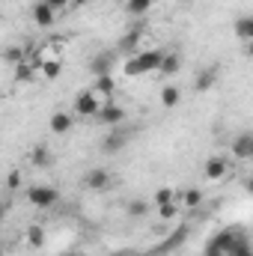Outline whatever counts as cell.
<instances>
[{
    "label": "cell",
    "instance_id": "ffe728a7",
    "mask_svg": "<svg viewBox=\"0 0 253 256\" xmlns=\"http://www.w3.org/2000/svg\"><path fill=\"white\" fill-rule=\"evenodd\" d=\"M36 72H39V66L36 63H18L15 66V80H18V84H30Z\"/></svg>",
    "mask_w": 253,
    "mask_h": 256
},
{
    "label": "cell",
    "instance_id": "f546056e",
    "mask_svg": "<svg viewBox=\"0 0 253 256\" xmlns=\"http://www.w3.org/2000/svg\"><path fill=\"white\" fill-rule=\"evenodd\" d=\"M185 236H188V230H179V232H173V236H170V238L161 244V254H164V250H173L176 244H182V242H185Z\"/></svg>",
    "mask_w": 253,
    "mask_h": 256
},
{
    "label": "cell",
    "instance_id": "e575fe53",
    "mask_svg": "<svg viewBox=\"0 0 253 256\" xmlns=\"http://www.w3.org/2000/svg\"><path fill=\"white\" fill-rule=\"evenodd\" d=\"M244 51H248V57L253 60V42H248V45H244Z\"/></svg>",
    "mask_w": 253,
    "mask_h": 256
},
{
    "label": "cell",
    "instance_id": "7c38bea8",
    "mask_svg": "<svg viewBox=\"0 0 253 256\" xmlns=\"http://www.w3.org/2000/svg\"><path fill=\"white\" fill-rule=\"evenodd\" d=\"M48 128H51L54 134H68V131L74 128V116L66 114V110H57V114L48 120Z\"/></svg>",
    "mask_w": 253,
    "mask_h": 256
},
{
    "label": "cell",
    "instance_id": "6da1fadb",
    "mask_svg": "<svg viewBox=\"0 0 253 256\" xmlns=\"http://www.w3.org/2000/svg\"><path fill=\"white\" fill-rule=\"evenodd\" d=\"M242 236V230H236V226H230V230H220L218 236H212L208 242H206V248H202V256H226L230 254V248L236 244V238Z\"/></svg>",
    "mask_w": 253,
    "mask_h": 256
},
{
    "label": "cell",
    "instance_id": "52a82bcc",
    "mask_svg": "<svg viewBox=\"0 0 253 256\" xmlns=\"http://www.w3.org/2000/svg\"><path fill=\"white\" fill-rule=\"evenodd\" d=\"M137 60L143 66V74H152V72H158L161 63H164V51H161V48H143V51L137 54Z\"/></svg>",
    "mask_w": 253,
    "mask_h": 256
},
{
    "label": "cell",
    "instance_id": "4dcf8cb0",
    "mask_svg": "<svg viewBox=\"0 0 253 256\" xmlns=\"http://www.w3.org/2000/svg\"><path fill=\"white\" fill-rule=\"evenodd\" d=\"M176 212H179V202H167V206H158V214H161L164 220H173V218H176Z\"/></svg>",
    "mask_w": 253,
    "mask_h": 256
},
{
    "label": "cell",
    "instance_id": "d4e9b609",
    "mask_svg": "<svg viewBox=\"0 0 253 256\" xmlns=\"http://www.w3.org/2000/svg\"><path fill=\"white\" fill-rule=\"evenodd\" d=\"M60 72H63V60H60V63H45V66H39V74H42L45 80H57V78H60Z\"/></svg>",
    "mask_w": 253,
    "mask_h": 256
},
{
    "label": "cell",
    "instance_id": "ba28073f",
    "mask_svg": "<svg viewBox=\"0 0 253 256\" xmlns=\"http://www.w3.org/2000/svg\"><path fill=\"white\" fill-rule=\"evenodd\" d=\"M30 57H33V63H36V66L60 63V48H57V42H48V45H39Z\"/></svg>",
    "mask_w": 253,
    "mask_h": 256
},
{
    "label": "cell",
    "instance_id": "83f0119b",
    "mask_svg": "<svg viewBox=\"0 0 253 256\" xmlns=\"http://www.w3.org/2000/svg\"><path fill=\"white\" fill-rule=\"evenodd\" d=\"M126 9L131 12V15H146V12L152 9V0H128Z\"/></svg>",
    "mask_w": 253,
    "mask_h": 256
},
{
    "label": "cell",
    "instance_id": "8fae6325",
    "mask_svg": "<svg viewBox=\"0 0 253 256\" xmlns=\"http://www.w3.org/2000/svg\"><path fill=\"white\" fill-rule=\"evenodd\" d=\"M232 155L238 161H250L253 158V134H238L232 140Z\"/></svg>",
    "mask_w": 253,
    "mask_h": 256
},
{
    "label": "cell",
    "instance_id": "2e32d148",
    "mask_svg": "<svg viewBox=\"0 0 253 256\" xmlns=\"http://www.w3.org/2000/svg\"><path fill=\"white\" fill-rule=\"evenodd\" d=\"M114 63H116V57H114V54H98V57L90 63V72H92L96 78H104V74H110Z\"/></svg>",
    "mask_w": 253,
    "mask_h": 256
},
{
    "label": "cell",
    "instance_id": "7402d4cb",
    "mask_svg": "<svg viewBox=\"0 0 253 256\" xmlns=\"http://www.w3.org/2000/svg\"><path fill=\"white\" fill-rule=\"evenodd\" d=\"M226 256H253V248H250V242H248V236H244V232L236 238V244L230 248V254H226Z\"/></svg>",
    "mask_w": 253,
    "mask_h": 256
},
{
    "label": "cell",
    "instance_id": "484cf974",
    "mask_svg": "<svg viewBox=\"0 0 253 256\" xmlns=\"http://www.w3.org/2000/svg\"><path fill=\"white\" fill-rule=\"evenodd\" d=\"M24 57H27V51H24L21 45H12V48H6V54H3V60H6V63H12V66L24 63Z\"/></svg>",
    "mask_w": 253,
    "mask_h": 256
},
{
    "label": "cell",
    "instance_id": "f1b7e54d",
    "mask_svg": "<svg viewBox=\"0 0 253 256\" xmlns=\"http://www.w3.org/2000/svg\"><path fill=\"white\" fill-rule=\"evenodd\" d=\"M146 212H149V202H146V200H131V202H128V214H131V218H143Z\"/></svg>",
    "mask_w": 253,
    "mask_h": 256
},
{
    "label": "cell",
    "instance_id": "7a4b0ae2",
    "mask_svg": "<svg viewBox=\"0 0 253 256\" xmlns=\"http://www.w3.org/2000/svg\"><path fill=\"white\" fill-rule=\"evenodd\" d=\"M24 196H27V202H30L33 208H51V206L60 200V191L51 188V185H30V188L24 191Z\"/></svg>",
    "mask_w": 253,
    "mask_h": 256
},
{
    "label": "cell",
    "instance_id": "d6a6232c",
    "mask_svg": "<svg viewBox=\"0 0 253 256\" xmlns=\"http://www.w3.org/2000/svg\"><path fill=\"white\" fill-rule=\"evenodd\" d=\"M54 12H60V9H66V6H72V0H45Z\"/></svg>",
    "mask_w": 253,
    "mask_h": 256
},
{
    "label": "cell",
    "instance_id": "f35d334b",
    "mask_svg": "<svg viewBox=\"0 0 253 256\" xmlns=\"http://www.w3.org/2000/svg\"><path fill=\"white\" fill-rule=\"evenodd\" d=\"M116 3H128V0H116Z\"/></svg>",
    "mask_w": 253,
    "mask_h": 256
},
{
    "label": "cell",
    "instance_id": "3957f363",
    "mask_svg": "<svg viewBox=\"0 0 253 256\" xmlns=\"http://www.w3.org/2000/svg\"><path fill=\"white\" fill-rule=\"evenodd\" d=\"M72 110H74V116H84V120H96V116H98V110H102V104L96 102V96H92L90 90H84V92L74 98Z\"/></svg>",
    "mask_w": 253,
    "mask_h": 256
},
{
    "label": "cell",
    "instance_id": "1f68e13d",
    "mask_svg": "<svg viewBox=\"0 0 253 256\" xmlns=\"http://www.w3.org/2000/svg\"><path fill=\"white\" fill-rule=\"evenodd\" d=\"M6 188H9V191H18V188H21V173H18V170H9V176H6Z\"/></svg>",
    "mask_w": 253,
    "mask_h": 256
},
{
    "label": "cell",
    "instance_id": "277c9868",
    "mask_svg": "<svg viewBox=\"0 0 253 256\" xmlns=\"http://www.w3.org/2000/svg\"><path fill=\"white\" fill-rule=\"evenodd\" d=\"M90 92L96 96V102L104 108V104H110L114 102V92H116V80H114V74H104V78H96V84L90 86Z\"/></svg>",
    "mask_w": 253,
    "mask_h": 256
},
{
    "label": "cell",
    "instance_id": "cb8c5ba5",
    "mask_svg": "<svg viewBox=\"0 0 253 256\" xmlns=\"http://www.w3.org/2000/svg\"><path fill=\"white\" fill-rule=\"evenodd\" d=\"M185 208H200V202H202V191L200 188H188V191H182V200H179Z\"/></svg>",
    "mask_w": 253,
    "mask_h": 256
},
{
    "label": "cell",
    "instance_id": "e0dca14e",
    "mask_svg": "<svg viewBox=\"0 0 253 256\" xmlns=\"http://www.w3.org/2000/svg\"><path fill=\"white\" fill-rule=\"evenodd\" d=\"M236 36L248 45L253 42V15H242V18H236Z\"/></svg>",
    "mask_w": 253,
    "mask_h": 256
},
{
    "label": "cell",
    "instance_id": "5b68a950",
    "mask_svg": "<svg viewBox=\"0 0 253 256\" xmlns=\"http://www.w3.org/2000/svg\"><path fill=\"white\" fill-rule=\"evenodd\" d=\"M96 122L104 128H120L126 122V110L116 104V102H110V104H104L102 110H98V116H96Z\"/></svg>",
    "mask_w": 253,
    "mask_h": 256
},
{
    "label": "cell",
    "instance_id": "603a6c76",
    "mask_svg": "<svg viewBox=\"0 0 253 256\" xmlns=\"http://www.w3.org/2000/svg\"><path fill=\"white\" fill-rule=\"evenodd\" d=\"M27 244H30V248H42V244H45V230H42L39 224H30V226H27Z\"/></svg>",
    "mask_w": 253,
    "mask_h": 256
},
{
    "label": "cell",
    "instance_id": "d6986e66",
    "mask_svg": "<svg viewBox=\"0 0 253 256\" xmlns=\"http://www.w3.org/2000/svg\"><path fill=\"white\" fill-rule=\"evenodd\" d=\"M120 72H122V78H140V74H143V66L137 60V54H134V57H122Z\"/></svg>",
    "mask_w": 253,
    "mask_h": 256
},
{
    "label": "cell",
    "instance_id": "5bb4252c",
    "mask_svg": "<svg viewBox=\"0 0 253 256\" xmlns=\"http://www.w3.org/2000/svg\"><path fill=\"white\" fill-rule=\"evenodd\" d=\"M30 164H33L36 170H48V167L54 164L51 149H48V146H33V152H30Z\"/></svg>",
    "mask_w": 253,
    "mask_h": 256
},
{
    "label": "cell",
    "instance_id": "4316f807",
    "mask_svg": "<svg viewBox=\"0 0 253 256\" xmlns=\"http://www.w3.org/2000/svg\"><path fill=\"white\" fill-rule=\"evenodd\" d=\"M176 196H179V194L173 191V188H158L152 200H155V206H167V202H176Z\"/></svg>",
    "mask_w": 253,
    "mask_h": 256
},
{
    "label": "cell",
    "instance_id": "9a60e30c",
    "mask_svg": "<svg viewBox=\"0 0 253 256\" xmlns=\"http://www.w3.org/2000/svg\"><path fill=\"white\" fill-rule=\"evenodd\" d=\"M126 143H128V134H126V131H120V128H110V134L102 140V149H104V152H120Z\"/></svg>",
    "mask_w": 253,
    "mask_h": 256
},
{
    "label": "cell",
    "instance_id": "9c48e42d",
    "mask_svg": "<svg viewBox=\"0 0 253 256\" xmlns=\"http://www.w3.org/2000/svg\"><path fill=\"white\" fill-rule=\"evenodd\" d=\"M54 18H57V12L45 3V0H39L36 6H33V24L36 27H42V30H48L51 24H54Z\"/></svg>",
    "mask_w": 253,
    "mask_h": 256
},
{
    "label": "cell",
    "instance_id": "ac0fdd59",
    "mask_svg": "<svg viewBox=\"0 0 253 256\" xmlns=\"http://www.w3.org/2000/svg\"><path fill=\"white\" fill-rule=\"evenodd\" d=\"M179 68H182V57L179 54H164V63H161V74L164 78H173V74H179Z\"/></svg>",
    "mask_w": 253,
    "mask_h": 256
},
{
    "label": "cell",
    "instance_id": "8d00e7d4",
    "mask_svg": "<svg viewBox=\"0 0 253 256\" xmlns=\"http://www.w3.org/2000/svg\"><path fill=\"white\" fill-rule=\"evenodd\" d=\"M60 256H80V254H74V250H68V254H60Z\"/></svg>",
    "mask_w": 253,
    "mask_h": 256
},
{
    "label": "cell",
    "instance_id": "836d02e7",
    "mask_svg": "<svg viewBox=\"0 0 253 256\" xmlns=\"http://www.w3.org/2000/svg\"><path fill=\"white\" fill-rule=\"evenodd\" d=\"M244 188H248V194H253V176H248V182H244Z\"/></svg>",
    "mask_w": 253,
    "mask_h": 256
},
{
    "label": "cell",
    "instance_id": "d590c367",
    "mask_svg": "<svg viewBox=\"0 0 253 256\" xmlns=\"http://www.w3.org/2000/svg\"><path fill=\"white\" fill-rule=\"evenodd\" d=\"M72 6H86V0H72Z\"/></svg>",
    "mask_w": 253,
    "mask_h": 256
},
{
    "label": "cell",
    "instance_id": "44dd1931",
    "mask_svg": "<svg viewBox=\"0 0 253 256\" xmlns=\"http://www.w3.org/2000/svg\"><path fill=\"white\" fill-rule=\"evenodd\" d=\"M179 102H182L179 86H173V84H170V86H164V90H161V104H164V108H176Z\"/></svg>",
    "mask_w": 253,
    "mask_h": 256
},
{
    "label": "cell",
    "instance_id": "30bf717a",
    "mask_svg": "<svg viewBox=\"0 0 253 256\" xmlns=\"http://www.w3.org/2000/svg\"><path fill=\"white\" fill-rule=\"evenodd\" d=\"M84 185H86L90 191H104V188L110 185V173H108L104 167H92V170L86 173V179H84Z\"/></svg>",
    "mask_w": 253,
    "mask_h": 256
},
{
    "label": "cell",
    "instance_id": "74e56055",
    "mask_svg": "<svg viewBox=\"0 0 253 256\" xmlns=\"http://www.w3.org/2000/svg\"><path fill=\"white\" fill-rule=\"evenodd\" d=\"M179 3H194V0H179Z\"/></svg>",
    "mask_w": 253,
    "mask_h": 256
},
{
    "label": "cell",
    "instance_id": "4fadbf2b",
    "mask_svg": "<svg viewBox=\"0 0 253 256\" xmlns=\"http://www.w3.org/2000/svg\"><path fill=\"white\" fill-rule=\"evenodd\" d=\"M214 84H218V66H208V68H202V72L196 74L194 90H196V92H208Z\"/></svg>",
    "mask_w": 253,
    "mask_h": 256
},
{
    "label": "cell",
    "instance_id": "8992f818",
    "mask_svg": "<svg viewBox=\"0 0 253 256\" xmlns=\"http://www.w3.org/2000/svg\"><path fill=\"white\" fill-rule=\"evenodd\" d=\"M202 176L208 179V182H226V176H230V164H226V158H208L206 161V167H202Z\"/></svg>",
    "mask_w": 253,
    "mask_h": 256
}]
</instances>
